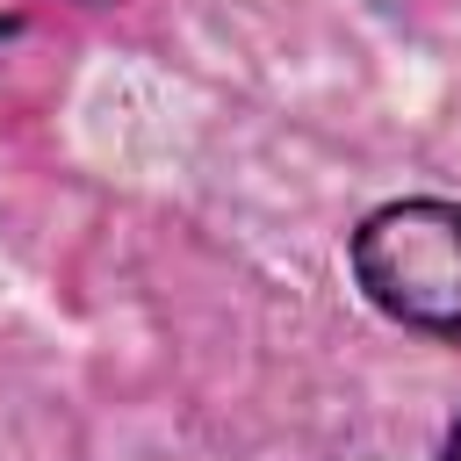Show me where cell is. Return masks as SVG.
Returning <instances> with one entry per match:
<instances>
[{
    "mask_svg": "<svg viewBox=\"0 0 461 461\" xmlns=\"http://www.w3.org/2000/svg\"><path fill=\"white\" fill-rule=\"evenodd\" d=\"M353 274L382 317L461 346V209L454 202L375 209L353 230Z\"/></svg>",
    "mask_w": 461,
    "mask_h": 461,
    "instance_id": "obj_1",
    "label": "cell"
},
{
    "mask_svg": "<svg viewBox=\"0 0 461 461\" xmlns=\"http://www.w3.org/2000/svg\"><path fill=\"white\" fill-rule=\"evenodd\" d=\"M447 461H461V425H454V439H447Z\"/></svg>",
    "mask_w": 461,
    "mask_h": 461,
    "instance_id": "obj_2",
    "label": "cell"
}]
</instances>
